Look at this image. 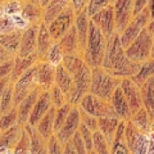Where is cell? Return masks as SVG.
I'll list each match as a JSON object with an SVG mask.
<instances>
[{
    "label": "cell",
    "mask_w": 154,
    "mask_h": 154,
    "mask_svg": "<svg viewBox=\"0 0 154 154\" xmlns=\"http://www.w3.org/2000/svg\"><path fill=\"white\" fill-rule=\"evenodd\" d=\"M130 121L132 122V125L139 130V131H141L146 135H149L152 132V121L153 119L150 118V116H149V113L146 112L144 107H141L139 110L132 113Z\"/></svg>",
    "instance_id": "28"
},
{
    "label": "cell",
    "mask_w": 154,
    "mask_h": 154,
    "mask_svg": "<svg viewBox=\"0 0 154 154\" xmlns=\"http://www.w3.org/2000/svg\"><path fill=\"white\" fill-rule=\"evenodd\" d=\"M119 88H121L122 93L126 98L128 107L131 109V112L135 113L143 107L141 102V94H140V86H139L131 77H126L122 79L119 82Z\"/></svg>",
    "instance_id": "13"
},
{
    "label": "cell",
    "mask_w": 154,
    "mask_h": 154,
    "mask_svg": "<svg viewBox=\"0 0 154 154\" xmlns=\"http://www.w3.org/2000/svg\"><path fill=\"white\" fill-rule=\"evenodd\" d=\"M152 130H154V118H153V121H152Z\"/></svg>",
    "instance_id": "58"
},
{
    "label": "cell",
    "mask_w": 154,
    "mask_h": 154,
    "mask_svg": "<svg viewBox=\"0 0 154 154\" xmlns=\"http://www.w3.org/2000/svg\"><path fill=\"white\" fill-rule=\"evenodd\" d=\"M54 116H55V108L51 107L36 125L37 131L40 132L46 140L54 134Z\"/></svg>",
    "instance_id": "30"
},
{
    "label": "cell",
    "mask_w": 154,
    "mask_h": 154,
    "mask_svg": "<svg viewBox=\"0 0 154 154\" xmlns=\"http://www.w3.org/2000/svg\"><path fill=\"white\" fill-rule=\"evenodd\" d=\"M28 2H32V3H36V4H40V0H28Z\"/></svg>",
    "instance_id": "57"
},
{
    "label": "cell",
    "mask_w": 154,
    "mask_h": 154,
    "mask_svg": "<svg viewBox=\"0 0 154 154\" xmlns=\"http://www.w3.org/2000/svg\"><path fill=\"white\" fill-rule=\"evenodd\" d=\"M75 17H76V11L73 9V7L69 5L60 14H58L49 25H46L51 37L54 38V41H58L59 38H62L64 33L73 26Z\"/></svg>",
    "instance_id": "8"
},
{
    "label": "cell",
    "mask_w": 154,
    "mask_h": 154,
    "mask_svg": "<svg viewBox=\"0 0 154 154\" xmlns=\"http://www.w3.org/2000/svg\"><path fill=\"white\" fill-rule=\"evenodd\" d=\"M109 102H110V104H112V107L114 108L117 116L121 119H123V121H128V119L131 118L132 112H131V109H130L128 103H127V100H126V98H125V95H123L119 86L114 90V93H113Z\"/></svg>",
    "instance_id": "19"
},
{
    "label": "cell",
    "mask_w": 154,
    "mask_h": 154,
    "mask_svg": "<svg viewBox=\"0 0 154 154\" xmlns=\"http://www.w3.org/2000/svg\"><path fill=\"white\" fill-rule=\"evenodd\" d=\"M88 2H89V0H71V4H72V7H73L75 11L79 12V11H81L82 8L86 7Z\"/></svg>",
    "instance_id": "52"
},
{
    "label": "cell",
    "mask_w": 154,
    "mask_h": 154,
    "mask_svg": "<svg viewBox=\"0 0 154 154\" xmlns=\"http://www.w3.org/2000/svg\"><path fill=\"white\" fill-rule=\"evenodd\" d=\"M49 94H50V99H51V105L54 108H59V107H62V105L68 103L66 93L62 89L58 88L57 85L51 86L50 90H49Z\"/></svg>",
    "instance_id": "38"
},
{
    "label": "cell",
    "mask_w": 154,
    "mask_h": 154,
    "mask_svg": "<svg viewBox=\"0 0 154 154\" xmlns=\"http://www.w3.org/2000/svg\"><path fill=\"white\" fill-rule=\"evenodd\" d=\"M31 152V143H30V136H28L27 131L23 127L21 137H19L18 143L16 144V146L13 149L14 154H30Z\"/></svg>",
    "instance_id": "39"
},
{
    "label": "cell",
    "mask_w": 154,
    "mask_h": 154,
    "mask_svg": "<svg viewBox=\"0 0 154 154\" xmlns=\"http://www.w3.org/2000/svg\"><path fill=\"white\" fill-rule=\"evenodd\" d=\"M37 55H30V57H14V63H13V69L11 73V80L12 82H14L16 80H18L27 69H30L33 64H36L37 62Z\"/></svg>",
    "instance_id": "25"
},
{
    "label": "cell",
    "mask_w": 154,
    "mask_h": 154,
    "mask_svg": "<svg viewBox=\"0 0 154 154\" xmlns=\"http://www.w3.org/2000/svg\"><path fill=\"white\" fill-rule=\"evenodd\" d=\"M80 123H81V117H80L79 107H77V105H72V108L69 110L68 116H67L64 123L62 125V127L55 132V136H57L58 140L62 143V145L73 136L75 132L79 130Z\"/></svg>",
    "instance_id": "10"
},
{
    "label": "cell",
    "mask_w": 154,
    "mask_h": 154,
    "mask_svg": "<svg viewBox=\"0 0 154 154\" xmlns=\"http://www.w3.org/2000/svg\"><path fill=\"white\" fill-rule=\"evenodd\" d=\"M116 0H89L86 4V11H88L89 17L94 16L95 13H98L99 11H102L103 8L113 5V3Z\"/></svg>",
    "instance_id": "42"
},
{
    "label": "cell",
    "mask_w": 154,
    "mask_h": 154,
    "mask_svg": "<svg viewBox=\"0 0 154 154\" xmlns=\"http://www.w3.org/2000/svg\"><path fill=\"white\" fill-rule=\"evenodd\" d=\"M14 57H16V55H13L11 51H8L5 48L0 44V63H3V62H7L9 59H13Z\"/></svg>",
    "instance_id": "49"
},
{
    "label": "cell",
    "mask_w": 154,
    "mask_h": 154,
    "mask_svg": "<svg viewBox=\"0 0 154 154\" xmlns=\"http://www.w3.org/2000/svg\"><path fill=\"white\" fill-rule=\"evenodd\" d=\"M19 14L28 22V25H38L42 22V7L40 4L25 0Z\"/></svg>",
    "instance_id": "24"
},
{
    "label": "cell",
    "mask_w": 154,
    "mask_h": 154,
    "mask_svg": "<svg viewBox=\"0 0 154 154\" xmlns=\"http://www.w3.org/2000/svg\"><path fill=\"white\" fill-rule=\"evenodd\" d=\"M11 82H12L11 76H7V77H3V79H0V98H2L3 93L5 91V89L8 88Z\"/></svg>",
    "instance_id": "51"
},
{
    "label": "cell",
    "mask_w": 154,
    "mask_h": 154,
    "mask_svg": "<svg viewBox=\"0 0 154 154\" xmlns=\"http://www.w3.org/2000/svg\"><path fill=\"white\" fill-rule=\"evenodd\" d=\"M150 58L154 59V33H152V50H150Z\"/></svg>",
    "instance_id": "55"
},
{
    "label": "cell",
    "mask_w": 154,
    "mask_h": 154,
    "mask_svg": "<svg viewBox=\"0 0 154 154\" xmlns=\"http://www.w3.org/2000/svg\"><path fill=\"white\" fill-rule=\"evenodd\" d=\"M79 132H80L81 137H82V141L85 144L86 154H93V131L81 122L79 126Z\"/></svg>",
    "instance_id": "43"
},
{
    "label": "cell",
    "mask_w": 154,
    "mask_h": 154,
    "mask_svg": "<svg viewBox=\"0 0 154 154\" xmlns=\"http://www.w3.org/2000/svg\"><path fill=\"white\" fill-rule=\"evenodd\" d=\"M54 42V38L51 37L49 30H48V26L44 22H41L38 25V30H37V59L42 60L45 53L48 51V49L50 48V45Z\"/></svg>",
    "instance_id": "26"
},
{
    "label": "cell",
    "mask_w": 154,
    "mask_h": 154,
    "mask_svg": "<svg viewBox=\"0 0 154 154\" xmlns=\"http://www.w3.org/2000/svg\"><path fill=\"white\" fill-rule=\"evenodd\" d=\"M77 107L85 110V112L95 116L96 118H99V117H118L109 100L100 99L99 96H96L91 93L85 94Z\"/></svg>",
    "instance_id": "6"
},
{
    "label": "cell",
    "mask_w": 154,
    "mask_h": 154,
    "mask_svg": "<svg viewBox=\"0 0 154 154\" xmlns=\"http://www.w3.org/2000/svg\"><path fill=\"white\" fill-rule=\"evenodd\" d=\"M149 0H134V16H136L139 12H141L148 5Z\"/></svg>",
    "instance_id": "50"
},
{
    "label": "cell",
    "mask_w": 154,
    "mask_h": 154,
    "mask_svg": "<svg viewBox=\"0 0 154 154\" xmlns=\"http://www.w3.org/2000/svg\"><path fill=\"white\" fill-rule=\"evenodd\" d=\"M110 154H131V153H130L126 143L123 140V141L114 143L110 145Z\"/></svg>",
    "instance_id": "47"
},
{
    "label": "cell",
    "mask_w": 154,
    "mask_h": 154,
    "mask_svg": "<svg viewBox=\"0 0 154 154\" xmlns=\"http://www.w3.org/2000/svg\"><path fill=\"white\" fill-rule=\"evenodd\" d=\"M145 28L148 30V32H149V33H154V18H153V19H150V21H149L148 26H146Z\"/></svg>",
    "instance_id": "54"
},
{
    "label": "cell",
    "mask_w": 154,
    "mask_h": 154,
    "mask_svg": "<svg viewBox=\"0 0 154 154\" xmlns=\"http://www.w3.org/2000/svg\"><path fill=\"white\" fill-rule=\"evenodd\" d=\"M121 79L110 75L102 66L91 68V82L89 93L99 96L100 99L110 100L114 90L119 86Z\"/></svg>",
    "instance_id": "3"
},
{
    "label": "cell",
    "mask_w": 154,
    "mask_h": 154,
    "mask_svg": "<svg viewBox=\"0 0 154 154\" xmlns=\"http://www.w3.org/2000/svg\"><path fill=\"white\" fill-rule=\"evenodd\" d=\"M107 42H108V38L103 35V32L90 19L88 41H86V46H85V50L82 54L85 63L90 68H95V67L102 66L105 48H107Z\"/></svg>",
    "instance_id": "2"
},
{
    "label": "cell",
    "mask_w": 154,
    "mask_h": 154,
    "mask_svg": "<svg viewBox=\"0 0 154 154\" xmlns=\"http://www.w3.org/2000/svg\"><path fill=\"white\" fill-rule=\"evenodd\" d=\"M63 154H86L85 144L79 130L67 143L63 144Z\"/></svg>",
    "instance_id": "33"
},
{
    "label": "cell",
    "mask_w": 154,
    "mask_h": 154,
    "mask_svg": "<svg viewBox=\"0 0 154 154\" xmlns=\"http://www.w3.org/2000/svg\"><path fill=\"white\" fill-rule=\"evenodd\" d=\"M141 30H143V27L139 25L136 21H134L132 19V21L123 28V31L121 33H118L119 35V41H121V45L123 46V49H126V48L131 44L135 38L137 37V35L140 33Z\"/></svg>",
    "instance_id": "32"
},
{
    "label": "cell",
    "mask_w": 154,
    "mask_h": 154,
    "mask_svg": "<svg viewBox=\"0 0 154 154\" xmlns=\"http://www.w3.org/2000/svg\"><path fill=\"white\" fill-rule=\"evenodd\" d=\"M72 108V104L67 103L64 105H62L59 108H55V116H54V134L62 127V125L64 123L67 116H68L69 110Z\"/></svg>",
    "instance_id": "41"
},
{
    "label": "cell",
    "mask_w": 154,
    "mask_h": 154,
    "mask_svg": "<svg viewBox=\"0 0 154 154\" xmlns=\"http://www.w3.org/2000/svg\"><path fill=\"white\" fill-rule=\"evenodd\" d=\"M23 127H25L28 136H30V143H31L30 154H45L46 153V139L37 131L36 126L26 123Z\"/></svg>",
    "instance_id": "23"
},
{
    "label": "cell",
    "mask_w": 154,
    "mask_h": 154,
    "mask_svg": "<svg viewBox=\"0 0 154 154\" xmlns=\"http://www.w3.org/2000/svg\"><path fill=\"white\" fill-rule=\"evenodd\" d=\"M0 107H2L3 113L14 107V102H13V82L9 84V86L3 93L2 98H0Z\"/></svg>",
    "instance_id": "44"
},
{
    "label": "cell",
    "mask_w": 154,
    "mask_h": 154,
    "mask_svg": "<svg viewBox=\"0 0 154 154\" xmlns=\"http://www.w3.org/2000/svg\"><path fill=\"white\" fill-rule=\"evenodd\" d=\"M90 19L93 21L96 27L103 32V35L109 38L116 33V22H114V13H113V5L105 7L102 11L91 16Z\"/></svg>",
    "instance_id": "11"
},
{
    "label": "cell",
    "mask_w": 154,
    "mask_h": 154,
    "mask_svg": "<svg viewBox=\"0 0 154 154\" xmlns=\"http://www.w3.org/2000/svg\"><path fill=\"white\" fill-rule=\"evenodd\" d=\"M46 153L48 154H63V145L58 140L55 134L46 140Z\"/></svg>",
    "instance_id": "45"
},
{
    "label": "cell",
    "mask_w": 154,
    "mask_h": 154,
    "mask_svg": "<svg viewBox=\"0 0 154 154\" xmlns=\"http://www.w3.org/2000/svg\"><path fill=\"white\" fill-rule=\"evenodd\" d=\"M72 84H73V77L69 73L67 68L63 66V63H59L58 66H55V76H54V85H57L59 89H62L67 93Z\"/></svg>",
    "instance_id": "31"
},
{
    "label": "cell",
    "mask_w": 154,
    "mask_h": 154,
    "mask_svg": "<svg viewBox=\"0 0 154 154\" xmlns=\"http://www.w3.org/2000/svg\"><path fill=\"white\" fill-rule=\"evenodd\" d=\"M53 105H51V99H50L49 91H40V95H38L36 103H35V105H33V108L31 110V114H30V117H28L27 123L36 126L37 122L44 117V114Z\"/></svg>",
    "instance_id": "17"
},
{
    "label": "cell",
    "mask_w": 154,
    "mask_h": 154,
    "mask_svg": "<svg viewBox=\"0 0 154 154\" xmlns=\"http://www.w3.org/2000/svg\"><path fill=\"white\" fill-rule=\"evenodd\" d=\"M119 122H121V118L118 117H99L98 118V130L107 137V140L109 141L110 145L113 143L116 128H117Z\"/></svg>",
    "instance_id": "29"
},
{
    "label": "cell",
    "mask_w": 154,
    "mask_h": 154,
    "mask_svg": "<svg viewBox=\"0 0 154 154\" xmlns=\"http://www.w3.org/2000/svg\"><path fill=\"white\" fill-rule=\"evenodd\" d=\"M154 76V59H152V58H149L148 60L143 62V63L140 64V68H139L137 73L132 76L131 79L136 82L139 86H140L144 81L148 80L149 77Z\"/></svg>",
    "instance_id": "35"
},
{
    "label": "cell",
    "mask_w": 154,
    "mask_h": 154,
    "mask_svg": "<svg viewBox=\"0 0 154 154\" xmlns=\"http://www.w3.org/2000/svg\"><path fill=\"white\" fill-rule=\"evenodd\" d=\"M13 63H14V58L13 59H9L7 62L0 63V79L7 77V76H11L12 69H13Z\"/></svg>",
    "instance_id": "48"
},
{
    "label": "cell",
    "mask_w": 154,
    "mask_h": 154,
    "mask_svg": "<svg viewBox=\"0 0 154 154\" xmlns=\"http://www.w3.org/2000/svg\"><path fill=\"white\" fill-rule=\"evenodd\" d=\"M36 64L27 69L18 80L13 82V102L14 107L18 105L26 96L36 89Z\"/></svg>",
    "instance_id": "7"
},
{
    "label": "cell",
    "mask_w": 154,
    "mask_h": 154,
    "mask_svg": "<svg viewBox=\"0 0 154 154\" xmlns=\"http://www.w3.org/2000/svg\"><path fill=\"white\" fill-rule=\"evenodd\" d=\"M148 148H149V135L141 132L135 140L130 152H131V154H148Z\"/></svg>",
    "instance_id": "40"
},
{
    "label": "cell",
    "mask_w": 154,
    "mask_h": 154,
    "mask_svg": "<svg viewBox=\"0 0 154 154\" xmlns=\"http://www.w3.org/2000/svg\"><path fill=\"white\" fill-rule=\"evenodd\" d=\"M89 23H90V17L86 11V7L82 8L81 11L76 12L75 17V28L77 32V37H79V45H80V51L81 55L84 54L86 41H88V33H89Z\"/></svg>",
    "instance_id": "16"
},
{
    "label": "cell",
    "mask_w": 154,
    "mask_h": 154,
    "mask_svg": "<svg viewBox=\"0 0 154 154\" xmlns=\"http://www.w3.org/2000/svg\"><path fill=\"white\" fill-rule=\"evenodd\" d=\"M55 66L46 60L36 62V86L41 91H49L54 85Z\"/></svg>",
    "instance_id": "14"
},
{
    "label": "cell",
    "mask_w": 154,
    "mask_h": 154,
    "mask_svg": "<svg viewBox=\"0 0 154 154\" xmlns=\"http://www.w3.org/2000/svg\"><path fill=\"white\" fill-rule=\"evenodd\" d=\"M80 110V117H81V122H82L86 127H89L91 131H95V130H98V118L95 117V116L90 114L88 112H85L81 108H79Z\"/></svg>",
    "instance_id": "46"
},
{
    "label": "cell",
    "mask_w": 154,
    "mask_h": 154,
    "mask_svg": "<svg viewBox=\"0 0 154 154\" xmlns=\"http://www.w3.org/2000/svg\"><path fill=\"white\" fill-rule=\"evenodd\" d=\"M18 123V114H17V107L11 108L7 112H4L0 117V130L4 131L9 127L14 126Z\"/></svg>",
    "instance_id": "37"
},
{
    "label": "cell",
    "mask_w": 154,
    "mask_h": 154,
    "mask_svg": "<svg viewBox=\"0 0 154 154\" xmlns=\"http://www.w3.org/2000/svg\"><path fill=\"white\" fill-rule=\"evenodd\" d=\"M49 2H51V0H40V5H41V7H45Z\"/></svg>",
    "instance_id": "56"
},
{
    "label": "cell",
    "mask_w": 154,
    "mask_h": 154,
    "mask_svg": "<svg viewBox=\"0 0 154 154\" xmlns=\"http://www.w3.org/2000/svg\"><path fill=\"white\" fill-rule=\"evenodd\" d=\"M93 154H110V144L99 131H93Z\"/></svg>",
    "instance_id": "34"
},
{
    "label": "cell",
    "mask_w": 154,
    "mask_h": 154,
    "mask_svg": "<svg viewBox=\"0 0 154 154\" xmlns=\"http://www.w3.org/2000/svg\"><path fill=\"white\" fill-rule=\"evenodd\" d=\"M146 7L149 9V13H150V19H153L154 18V0H149Z\"/></svg>",
    "instance_id": "53"
},
{
    "label": "cell",
    "mask_w": 154,
    "mask_h": 154,
    "mask_svg": "<svg viewBox=\"0 0 154 154\" xmlns=\"http://www.w3.org/2000/svg\"><path fill=\"white\" fill-rule=\"evenodd\" d=\"M40 91L41 90L38 88L33 89L21 103H19L18 105H16L17 107V114H18V123L19 125L25 126V125L27 123L28 117H30V114H31V110H32L33 105H35V103H36L38 95H40Z\"/></svg>",
    "instance_id": "18"
},
{
    "label": "cell",
    "mask_w": 154,
    "mask_h": 154,
    "mask_svg": "<svg viewBox=\"0 0 154 154\" xmlns=\"http://www.w3.org/2000/svg\"><path fill=\"white\" fill-rule=\"evenodd\" d=\"M23 30L21 28H14V30L5 32V33H0V44H2L8 51H11L13 55H17L19 42H21Z\"/></svg>",
    "instance_id": "27"
},
{
    "label": "cell",
    "mask_w": 154,
    "mask_h": 154,
    "mask_svg": "<svg viewBox=\"0 0 154 154\" xmlns=\"http://www.w3.org/2000/svg\"><path fill=\"white\" fill-rule=\"evenodd\" d=\"M69 5H72L71 0H51L45 7H42V22L49 25L58 14H60Z\"/></svg>",
    "instance_id": "22"
},
{
    "label": "cell",
    "mask_w": 154,
    "mask_h": 154,
    "mask_svg": "<svg viewBox=\"0 0 154 154\" xmlns=\"http://www.w3.org/2000/svg\"><path fill=\"white\" fill-rule=\"evenodd\" d=\"M23 126L22 125H14L7 130L0 132V153H13V149L21 137Z\"/></svg>",
    "instance_id": "15"
},
{
    "label": "cell",
    "mask_w": 154,
    "mask_h": 154,
    "mask_svg": "<svg viewBox=\"0 0 154 154\" xmlns=\"http://www.w3.org/2000/svg\"><path fill=\"white\" fill-rule=\"evenodd\" d=\"M116 32L121 33L134 18V0H116L113 3Z\"/></svg>",
    "instance_id": "9"
},
{
    "label": "cell",
    "mask_w": 154,
    "mask_h": 154,
    "mask_svg": "<svg viewBox=\"0 0 154 154\" xmlns=\"http://www.w3.org/2000/svg\"><path fill=\"white\" fill-rule=\"evenodd\" d=\"M140 94L143 107L149 113L150 118H154V76L149 77L140 85Z\"/></svg>",
    "instance_id": "21"
},
{
    "label": "cell",
    "mask_w": 154,
    "mask_h": 154,
    "mask_svg": "<svg viewBox=\"0 0 154 154\" xmlns=\"http://www.w3.org/2000/svg\"><path fill=\"white\" fill-rule=\"evenodd\" d=\"M2 114H3V110H2V107H0V117H2Z\"/></svg>",
    "instance_id": "59"
},
{
    "label": "cell",
    "mask_w": 154,
    "mask_h": 154,
    "mask_svg": "<svg viewBox=\"0 0 154 154\" xmlns=\"http://www.w3.org/2000/svg\"><path fill=\"white\" fill-rule=\"evenodd\" d=\"M63 51H62L59 44H58L57 41H54L53 44L50 45V48L48 49V51L45 53L44 58H42V60H46L49 62L50 64L53 66H58L59 63H62V60H63Z\"/></svg>",
    "instance_id": "36"
},
{
    "label": "cell",
    "mask_w": 154,
    "mask_h": 154,
    "mask_svg": "<svg viewBox=\"0 0 154 154\" xmlns=\"http://www.w3.org/2000/svg\"><path fill=\"white\" fill-rule=\"evenodd\" d=\"M150 50H152V33H149L146 28H143L137 37L130 44L125 53L131 60L136 63H143L150 58Z\"/></svg>",
    "instance_id": "5"
},
{
    "label": "cell",
    "mask_w": 154,
    "mask_h": 154,
    "mask_svg": "<svg viewBox=\"0 0 154 154\" xmlns=\"http://www.w3.org/2000/svg\"><path fill=\"white\" fill-rule=\"evenodd\" d=\"M72 77H73V84H72L71 89L66 93V95L69 104L79 105L84 95L89 93L91 82V68L85 63L75 73H72Z\"/></svg>",
    "instance_id": "4"
},
{
    "label": "cell",
    "mask_w": 154,
    "mask_h": 154,
    "mask_svg": "<svg viewBox=\"0 0 154 154\" xmlns=\"http://www.w3.org/2000/svg\"><path fill=\"white\" fill-rule=\"evenodd\" d=\"M40 25V23H38ZM38 25H30L26 27L22 32L21 42L17 51V55L19 57H30L37 55V30Z\"/></svg>",
    "instance_id": "12"
},
{
    "label": "cell",
    "mask_w": 154,
    "mask_h": 154,
    "mask_svg": "<svg viewBox=\"0 0 154 154\" xmlns=\"http://www.w3.org/2000/svg\"><path fill=\"white\" fill-rule=\"evenodd\" d=\"M59 44L63 54H80V45H79V37H77V32L75 28V23L68 31H67L63 37L57 41Z\"/></svg>",
    "instance_id": "20"
},
{
    "label": "cell",
    "mask_w": 154,
    "mask_h": 154,
    "mask_svg": "<svg viewBox=\"0 0 154 154\" xmlns=\"http://www.w3.org/2000/svg\"><path fill=\"white\" fill-rule=\"evenodd\" d=\"M102 67L110 75L122 80L136 75L140 68V63L131 60L126 55L123 46L119 41V35L116 32L113 36L108 38Z\"/></svg>",
    "instance_id": "1"
}]
</instances>
